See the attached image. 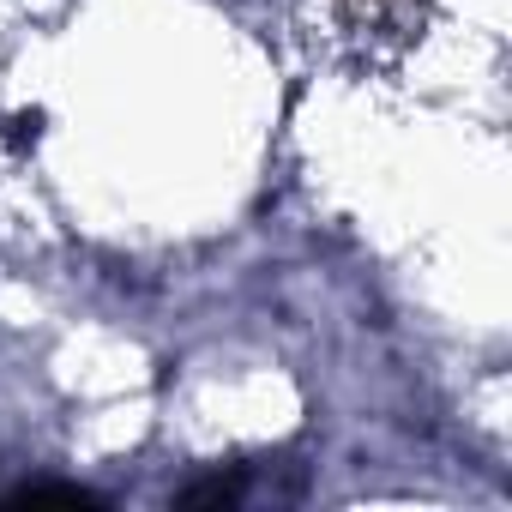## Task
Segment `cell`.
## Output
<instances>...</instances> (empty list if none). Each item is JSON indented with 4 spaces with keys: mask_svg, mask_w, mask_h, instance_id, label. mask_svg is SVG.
I'll list each match as a JSON object with an SVG mask.
<instances>
[{
    "mask_svg": "<svg viewBox=\"0 0 512 512\" xmlns=\"http://www.w3.org/2000/svg\"><path fill=\"white\" fill-rule=\"evenodd\" d=\"M19 500H61V506H91L97 494H85V488H61V482H43V488H25Z\"/></svg>",
    "mask_w": 512,
    "mask_h": 512,
    "instance_id": "cell-2",
    "label": "cell"
},
{
    "mask_svg": "<svg viewBox=\"0 0 512 512\" xmlns=\"http://www.w3.org/2000/svg\"><path fill=\"white\" fill-rule=\"evenodd\" d=\"M235 494H241V482H235V476H211V482L181 488V506H229Z\"/></svg>",
    "mask_w": 512,
    "mask_h": 512,
    "instance_id": "cell-1",
    "label": "cell"
}]
</instances>
